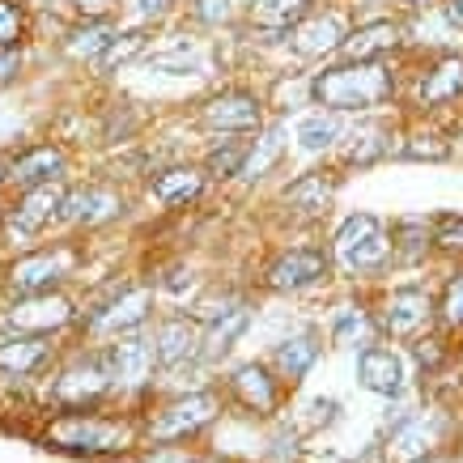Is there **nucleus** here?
<instances>
[{"label":"nucleus","mask_w":463,"mask_h":463,"mask_svg":"<svg viewBox=\"0 0 463 463\" xmlns=\"http://www.w3.org/2000/svg\"><path fill=\"white\" fill-rule=\"evenodd\" d=\"M200 463H234V459H200Z\"/></svg>","instance_id":"nucleus-50"},{"label":"nucleus","mask_w":463,"mask_h":463,"mask_svg":"<svg viewBox=\"0 0 463 463\" xmlns=\"http://www.w3.org/2000/svg\"><path fill=\"white\" fill-rule=\"evenodd\" d=\"M251 323H255V298H247L234 310H225V315L204 323V365H217L222 357H230V349L247 336Z\"/></svg>","instance_id":"nucleus-33"},{"label":"nucleus","mask_w":463,"mask_h":463,"mask_svg":"<svg viewBox=\"0 0 463 463\" xmlns=\"http://www.w3.org/2000/svg\"><path fill=\"white\" fill-rule=\"evenodd\" d=\"M102 353H107V365H111L115 395H124V400H141V395L154 392L162 365H157L149 327H145V332H128V336L107 340Z\"/></svg>","instance_id":"nucleus-14"},{"label":"nucleus","mask_w":463,"mask_h":463,"mask_svg":"<svg viewBox=\"0 0 463 463\" xmlns=\"http://www.w3.org/2000/svg\"><path fill=\"white\" fill-rule=\"evenodd\" d=\"M345 128H349V115H336V111H323V107H315L310 115H302L294 124V141L302 154H332L340 145V137H345Z\"/></svg>","instance_id":"nucleus-35"},{"label":"nucleus","mask_w":463,"mask_h":463,"mask_svg":"<svg viewBox=\"0 0 463 463\" xmlns=\"http://www.w3.org/2000/svg\"><path fill=\"white\" fill-rule=\"evenodd\" d=\"M412 463H455V455H442V450H434V455H425V459H412Z\"/></svg>","instance_id":"nucleus-49"},{"label":"nucleus","mask_w":463,"mask_h":463,"mask_svg":"<svg viewBox=\"0 0 463 463\" xmlns=\"http://www.w3.org/2000/svg\"><path fill=\"white\" fill-rule=\"evenodd\" d=\"M315 5H319V0H251V5H247V22H242L239 34H251V39H264V43H285V34H289Z\"/></svg>","instance_id":"nucleus-29"},{"label":"nucleus","mask_w":463,"mask_h":463,"mask_svg":"<svg viewBox=\"0 0 463 463\" xmlns=\"http://www.w3.org/2000/svg\"><path fill=\"white\" fill-rule=\"evenodd\" d=\"M43 442L56 450H69V455L107 459V455L145 447V425L137 417H107L99 408H81V412H56L47 421Z\"/></svg>","instance_id":"nucleus-2"},{"label":"nucleus","mask_w":463,"mask_h":463,"mask_svg":"<svg viewBox=\"0 0 463 463\" xmlns=\"http://www.w3.org/2000/svg\"><path fill=\"white\" fill-rule=\"evenodd\" d=\"M222 392H225L230 404H239L242 412H251V417H277V412L285 408L289 387H285L281 374L268 365V357H255V362L230 365Z\"/></svg>","instance_id":"nucleus-17"},{"label":"nucleus","mask_w":463,"mask_h":463,"mask_svg":"<svg viewBox=\"0 0 463 463\" xmlns=\"http://www.w3.org/2000/svg\"><path fill=\"white\" fill-rule=\"evenodd\" d=\"M438 327L463 336V264H455L438 285Z\"/></svg>","instance_id":"nucleus-39"},{"label":"nucleus","mask_w":463,"mask_h":463,"mask_svg":"<svg viewBox=\"0 0 463 463\" xmlns=\"http://www.w3.org/2000/svg\"><path fill=\"white\" fill-rule=\"evenodd\" d=\"M225 392L222 387H196V392H179L149 408V417H141L145 442H192L222 417Z\"/></svg>","instance_id":"nucleus-7"},{"label":"nucleus","mask_w":463,"mask_h":463,"mask_svg":"<svg viewBox=\"0 0 463 463\" xmlns=\"http://www.w3.org/2000/svg\"><path fill=\"white\" fill-rule=\"evenodd\" d=\"M157 315V285L154 281H115L90 310H81L77 336L81 345H107L128 332H145Z\"/></svg>","instance_id":"nucleus-5"},{"label":"nucleus","mask_w":463,"mask_h":463,"mask_svg":"<svg viewBox=\"0 0 463 463\" xmlns=\"http://www.w3.org/2000/svg\"><path fill=\"white\" fill-rule=\"evenodd\" d=\"M85 251L77 239L64 242H47V247H34V251L17 255L14 264L5 268V289L14 298L26 294H52V289H64V285L77 277Z\"/></svg>","instance_id":"nucleus-11"},{"label":"nucleus","mask_w":463,"mask_h":463,"mask_svg":"<svg viewBox=\"0 0 463 463\" xmlns=\"http://www.w3.org/2000/svg\"><path fill=\"white\" fill-rule=\"evenodd\" d=\"M247 145L251 137H213V145L204 149L200 166L209 175V183H234L242 175V162H247Z\"/></svg>","instance_id":"nucleus-36"},{"label":"nucleus","mask_w":463,"mask_h":463,"mask_svg":"<svg viewBox=\"0 0 463 463\" xmlns=\"http://www.w3.org/2000/svg\"><path fill=\"white\" fill-rule=\"evenodd\" d=\"M404 94V60H327L307 77V102L336 115H374L400 107Z\"/></svg>","instance_id":"nucleus-1"},{"label":"nucleus","mask_w":463,"mask_h":463,"mask_svg":"<svg viewBox=\"0 0 463 463\" xmlns=\"http://www.w3.org/2000/svg\"><path fill=\"white\" fill-rule=\"evenodd\" d=\"M434 251L442 260L463 264V213H438L434 217Z\"/></svg>","instance_id":"nucleus-41"},{"label":"nucleus","mask_w":463,"mask_h":463,"mask_svg":"<svg viewBox=\"0 0 463 463\" xmlns=\"http://www.w3.org/2000/svg\"><path fill=\"white\" fill-rule=\"evenodd\" d=\"M115 395V379L102 345H81L52 370L47 400L56 412H81V408H102Z\"/></svg>","instance_id":"nucleus-6"},{"label":"nucleus","mask_w":463,"mask_h":463,"mask_svg":"<svg viewBox=\"0 0 463 463\" xmlns=\"http://www.w3.org/2000/svg\"><path fill=\"white\" fill-rule=\"evenodd\" d=\"M392 225V264L421 268L434 260V217H395Z\"/></svg>","instance_id":"nucleus-32"},{"label":"nucleus","mask_w":463,"mask_h":463,"mask_svg":"<svg viewBox=\"0 0 463 463\" xmlns=\"http://www.w3.org/2000/svg\"><path fill=\"white\" fill-rule=\"evenodd\" d=\"M251 0H187V22L200 30H242Z\"/></svg>","instance_id":"nucleus-37"},{"label":"nucleus","mask_w":463,"mask_h":463,"mask_svg":"<svg viewBox=\"0 0 463 463\" xmlns=\"http://www.w3.org/2000/svg\"><path fill=\"white\" fill-rule=\"evenodd\" d=\"M327 251H332V264L345 281H374L383 277L392 264V225L383 222L379 213H349L345 222L336 225V234L327 242Z\"/></svg>","instance_id":"nucleus-4"},{"label":"nucleus","mask_w":463,"mask_h":463,"mask_svg":"<svg viewBox=\"0 0 463 463\" xmlns=\"http://www.w3.org/2000/svg\"><path fill=\"white\" fill-rule=\"evenodd\" d=\"M434 9H438V17H442V26L463 34V0H438Z\"/></svg>","instance_id":"nucleus-47"},{"label":"nucleus","mask_w":463,"mask_h":463,"mask_svg":"<svg viewBox=\"0 0 463 463\" xmlns=\"http://www.w3.org/2000/svg\"><path fill=\"white\" fill-rule=\"evenodd\" d=\"M392 5V14H404V17H412V14H425L430 5H438V0H387Z\"/></svg>","instance_id":"nucleus-48"},{"label":"nucleus","mask_w":463,"mask_h":463,"mask_svg":"<svg viewBox=\"0 0 463 463\" xmlns=\"http://www.w3.org/2000/svg\"><path fill=\"white\" fill-rule=\"evenodd\" d=\"M336 277V264H332V251L327 247H315V242H298V247H277L268 255V264L260 268L255 285L264 294L277 298H298L310 294Z\"/></svg>","instance_id":"nucleus-9"},{"label":"nucleus","mask_w":463,"mask_h":463,"mask_svg":"<svg viewBox=\"0 0 463 463\" xmlns=\"http://www.w3.org/2000/svg\"><path fill=\"white\" fill-rule=\"evenodd\" d=\"M17 72H22V47H5L0 52V85L17 81Z\"/></svg>","instance_id":"nucleus-46"},{"label":"nucleus","mask_w":463,"mask_h":463,"mask_svg":"<svg viewBox=\"0 0 463 463\" xmlns=\"http://www.w3.org/2000/svg\"><path fill=\"white\" fill-rule=\"evenodd\" d=\"M137 463H200V455H192L179 442H145Z\"/></svg>","instance_id":"nucleus-43"},{"label":"nucleus","mask_w":463,"mask_h":463,"mask_svg":"<svg viewBox=\"0 0 463 463\" xmlns=\"http://www.w3.org/2000/svg\"><path fill=\"white\" fill-rule=\"evenodd\" d=\"M5 323L9 332H26V336H60V332H77L81 310L64 289H52V294L14 298L5 310Z\"/></svg>","instance_id":"nucleus-18"},{"label":"nucleus","mask_w":463,"mask_h":463,"mask_svg":"<svg viewBox=\"0 0 463 463\" xmlns=\"http://www.w3.org/2000/svg\"><path fill=\"white\" fill-rule=\"evenodd\" d=\"M119 34V22H72L60 39V52L72 60V64H99L102 52L111 47V39Z\"/></svg>","instance_id":"nucleus-34"},{"label":"nucleus","mask_w":463,"mask_h":463,"mask_svg":"<svg viewBox=\"0 0 463 463\" xmlns=\"http://www.w3.org/2000/svg\"><path fill=\"white\" fill-rule=\"evenodd\" d=\"M345 34H349V22H345V14H340L336 5H315V9L285 34V47H289L298 60L327 64V60L340 56Z\"/></svg>","instance_id":"nucleus-20"},{"label":"nucleus","mask_w":463,"mask_h":463,"mask_svg":"<svg viewBox=\"0 0 463 463\" xmlns=\"http://www.w3.org/2000/svg\"><path fill=\"white\" fill-rule=\"evenodd\" d=\"M69 162H72V154L60 141L26 145L22 154H14L9 170H5V187L30 192V187H43V183H64L69 179Z\"/></svg>","instance_id":"nucleus-22"},{"label":"nucleus","mask_w":463,"mask_h":463,"mask_svg":"<svg viewBox=\"0 0 463 463\" xmlns=\"http://www.w3.org/2000/svg\"><path fill=\"white\" fill-rule=\"evenodd\" d=\"M30 34V5L26 0H0V52L22 47Z\"/></svg>","instance_id":"nucleus-40"},{"label":"nucleus","mask_w":463,"mask_h":463,"mask_svg":"<svg viewBox=\"0 0 463 463\" xmlns=\"http://www.w3.org/2000/svg\"><path fill=\"white\" fill-rule=\"evenodd\" d=\"M404 52H408V17L404 14H379V17H365V22L349 26L336 60L370 64V60H400Z\"/></svg>","instance_id":"nucleus-19"},{"label":"nucleus","mask_w":463,"mask_h":463,"mask_svg":"<svg viewBox=\"0 0 463 463\" xmlns=\"http://www.w3.org/2000/svg\"><path fill=\"white\" fill-rule=\"evenodd\" d=\"M162 374H179L183 365H204V323L192 310H157L149 323Z\"/></svg>","instance_id":"nucleus-16"},{"label":"nucleus","mask_w":463,"mask_h":463,"mask_svg":"<svg viewBox=\"0 0 463 463\" xmlns=\"http://www.w3.org/2000/svg\"><path fill=\"white\" fill-rule=\"evenodd\" d=\"M145 192L149 200H157L162 209L179 213V209H192L204 200L209 192V175L200 162H170V166H157L149 179H145Z\"/></svg>","instance_id":"nucleus-24"},{"label":"nucleus","mask_w":463,"mask_h":463,"mask_svg":"<svg viewBox=\"0 0 463 463\" xmlns=\"http://www.w3.org/2000/svg\"><path fill=\"white\" fill-rule=\"evenodd\" d=\"M72 9L77 22H115L119 9H124V0H64Z\"/></svg>","instance_id":"nucleus-42"},{"label":"nucleus","mask_w":463,"mask_h":463,"mask_svg":"<svg viewBox=\"0 0 463 463\" xmlns=\"http://www.w3.org/2000/svg\"><path fill=\"white\" fill-rule=\"evenodd\" d=\"M400 124H404V119H400L395 111H374V115H357V119H349L340 145L332 149V157H336L332 166H336L340 175H349V170H370V166L392 162Z\"/></svg>","instance_id":"nucleus-12"},{"label":"nucleus","mask_w":463,"mask_h":463,"mask_svg":"<svg viewBox=\"0 0 463 463\" xmlns=\"http://www.w3.org/2000/svg\"><path fill=\"white\" fill-rule=\"evenodd\" d=\"M56 336H26V332H9L0 340V374L5 379H34L43 374L52 357H56Z\"/></svg>","instance_id":"nucleus-30"},{"label":"nucleus","mask_w":463,"mask_h":463,"mask_svg":"<svg viewBox=\"0 0 463 463\" xmlns=\"http://www.w3.org/2000/svg\"><path fill=\"white\" fill-rule=\"evenodd\" d=\"M310 412H315V417H307V430H319V425H332V421H336V412H340V404H336V400H323V395H319V400H310Z\"/></svg>","instance_id":"nucleus-45"},{"label":"nucleus","mask_w":463,"mask_h":463,"mask_svg":"<svg viewBox=\"0 0 463 463\" xmlns=\"http://www.w3.org/2000/svg\"><path fill=\"white\" fill-rule=\"evenodd\" d=\"M455 157V141L450 132L434 119H408L400 124V137H395V154L392 162H425V166H442Z\"/></svg>","instance_id":"nucleus-28"},{"label":"nucleus","mask_w":463,"mask_h":463,"mask_svg":"<svg viewBox=\"0 0 463 463\" xmlns=\"http://www.w3.org/2000/svg\"><path fill=\"white\" fill-rule=\"evenodd\" d=\"M137 9H141L145 22H154V26H162V22H170V17L183 9V0H137Z\"/></svg>","instance_id":"nucleus-44"},{"label":"nucleus","mask_w":463,"mask_h":463,"mask_svg":"<svg viewBox=\"0 0 463 463\" xmlns=\"http://www.w3.org/2000/svg\"><path fill=\"white\" fill-rule=\"evenodd\" d=\"M340 183H345V175H340L336 166L294 175V179L281 187V196H277V204L285 209V222L294 225V230H315V225H323L332 217Z\"/></svg>","instance_id":"nucleus-13"},{"label":"nucleus","mask_w":463,"mask_h":463,"mask_svg":"<svg viewBox=\"0 0 463 463\" xmlns=\"http://www.w3.org/2000/svg\"><path fill=\"white\" fill-rule=\"evenodd\" d=\"M374 315H379V332L392 345H412L425 336L430 327H438V289L425 281H400L387 285L374 298Z\"/></svg>","instance_id":"nucleus-10"},{"label":"nucleus","mask_w":463,"mask_h":463,"mask_svg":"<svg viewBox=\"0 0 463 463\" xmlns=\"http://www.w3.org/2000/svg\"><path fill=\"white\" fill-rule=\"evenodd\" d=\"M400 107L408 119H438L463 107V52L442 47L430 56H417V64H404V94Z\"/></svg>","instance_id":"nucleus-3"},{"label":"nucleus","mask_w":463,"mask_h":463,"mask_svg":"<svg viewBox=\"0 0 463 463\" xmlns=\"http://www.w3.org/2000/svg\"><path fill=\"white\" fill-rule=\"evenodd\" d=\"M285 154H289V128H285L281 115H272V119L251 137V145H247V162H242L239 179L242 183H264L268 175H277Z\"/></svg>","instance_id":"nucleus-31"},{"label":"nucleus","mask_w":463,"mask_h":463,"mask_svg":"<svg viewBox=\"0 0 463 463\" xmlns=\"http://www.w3.org/2000/svg\"><path fill=\"white\" fill-rule=\"evenodd\" d=\"M149 47H154V34L149 30H119L111 39V47L102 52V60L94 64L99 77H111L115 69H128V64H137L141 56H149Z\"/></svg>","instance_id":"nucleus-38"},{"label":"nucleus","mask_w":463,"mask_h":463,"mask_svg":"<svg viewBox=\"0 0 463 463\" xmlns=\"http://www.w3.org/2000/svg\"><path fill=\"white\" fill-rule=\"evenodd\" d=\"M128 213V196L111 179H85L64 187V204H60V225L64 230H107Z\"/></svg>","instance_id":"nucleus-15"},{"label":"nucleus","mask_w":463,"mask_h":463,"mask_svg":"<svg viewBox=\"0 0 463 463\" xmlns=\"http://www.w3.org/2000/svg\"><path fill=\"white\" fill-rule=\"evenodd\" d=\"M327 340H332L336 349H353V353L365 349V345H374V340H383L379 315H374V298L353 294V298H345V302H336L332 315H327Z\"/></svg>","instance_id":"nucleus-25"},{"label":"nucleus","mask_w":463,"mask_h":463,"mask_svg":"<svg viewBox=\"0 0 463 463\" xmlns=\"http://www.w3.org/2000/svg\"><path fill=\"white\" fill-rule=\"evenodd\" d=\"M268 119H272V115H268L264 94L251 90V85H239V81L209 90V94L196 102V111H192V124H196L200 132H209V137H255Z\"/></svg>","instance_id":"nucleus-8"},{"label":"nucleus","mask_w":463,"mask_h":463,"mask_svg":"<svg viewBox=\"0 0 463 463\" xmlns=\"http://www.w3.org/2000/svg\"><path fill=\"white\" fill-rule=\"evenodd\" d=\"M323 357V327L319 323H298L289 336H281L277 345H272V353H268V365L281 374V383L294 392L298 383L307 379L310 370L319 365Z\"/></svg>","instance_id":"nucleus-23"},{"label":"nucleus","mask_w":463,"mask_h":463,"mask_svg":"<svg viewBox=\"0 0 463 463\" xmlns=\"http://www.w3.org/2000/svg\"><path fill=\"white\" fill-rule=\"evenodd\" d=\"M404 357L392 349V340H374L357 349V383H362L370 395H383V400H400L404 395Z\"/></svg>","instance_id":"nucleus-27"},{"label":"nucleus","mask_w":463,"mask_h":463,"mask_svg":"<svg viewBox=\"0 0 463 463\" xmlns=\"http://www.w3.org/2000/svg\"><path fill=\"white\" fill-rule=\"evenodd\" d=\"M442 434H447V417L442 412H408L387 438V459L392 463L425 459V455H434L442 447Z\"/></svg>","instance_id":"nucleus-26"},{"label":"nucleus","mask_w":463,"mask_h":463,"mask_svg":"<svg viewBox=\"0 0 463 463\" xmlns=\"http://www.w3.org/2000/svg\"><path fill=\"white\" fill-rule=\"evenodd\" d=\"M64 187H69V179L64 183H43V187H30V192H17V200L5 209V230L22 242L43 239L52 225H60Z\"/></svg>","instance_id":"nucleus-21"}]
</instances>
